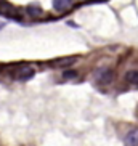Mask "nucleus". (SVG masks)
I'll use <instances>...</instances> for the list:
<instances>
[{
	"mask_svg": "<svg viewBox=\"0 0 138 146\" xmlns=\"http://www.w3.org/2000/svg\"><path fill=\"white\" fill-rule=\"evenodd\" d=\"M34 68H31V66H23V68L16 69L13 72V79H16V80H29L31 77H34Z\"/></svg>",
	"mask_w": 138,
	"mask_h": 146,
	"instance_id": "f257e3e1",
	"label": "nucleus"
},
{
	"mask_svg": "<svg viewBox=\"0 0 138 146\" xmlns=\"http://www.w3.org/2000/svg\"><path fill=\"white\" fill-rule=\"evenodd\" d=\"M125 146H138V129L130 130L125 137Z\"/></svg>",
	"mask_w": 138,
	"mask_h": 146,
	"instance_id": "39448f33",
	"label": "nucleus"
},
{
	"mask_svg": "<svg viewBox=\"0 0 138 146\" xmlns=\"http://www.w3.org/2000/svg\"><path fill=\"white\" fill-rule=\"evenodd\" d=\"M74 77H77L76 71H66V72H63V79H74Z\"/></svg>",
	"mask_w": 138,
	"mask_h": 146,
	"instance_id": "1a4fd4ad",
	"label": "nucleus"
},
{
	"mask_svg": "<svg viewBox=\"0 0 138 146\" xmlns=\"http://www.w3.org/2000/svg\"><path fill=\"white\" fill-rule=\"evenodd\" d=\"M71 5H72V0H53V8L60 13L68 11L71 8Z\"/></svg>",
	"mask_w": 138,
	"mask_h": 146,
	"instance_id": "20e7f679",
	"label": "nucleus"
},
{
	"mask_svg": "<svg viewBox=\"0 0 138 146\" xmlns=\"http://www.w3.org/2000/svg\"><path fill=\"white\" fill-rule=\"evenodd\" d=\"M95 79H96V82L98 84H111L112 82V79H114V72H112L111 69H108V68H103V69H98L96 71V74H95Z\"/></svg>",
	"mask_w": 138,
	"mask_h": 146,
	"instance_id": "f03ea898",
	"label": "nucleus"
},
{
	"mask_svg": "<svg viewBox=\"0 0 138 146\" xmlns=\"http://www.w3.org/2000/svg\"><path fill=\"white\" fill-rule=\"evenodd\" d=\"M76 63V58L74 56H71V58H63V60H56L52 63L53 68H66V66H71Z\"/></svg>",
	"mask_w": 138,
	"mask_h": 146,
	"instance_id": "423d86ee",
	"label": "nucleus"
},
{
	"mask_svg": "<svg viewBox=\"0 0 138 146\" xmlns=\"http://www.w3.org/2000/svg\"><path fill=\"white\" fill-rule=\"evenodd\" d=\"M0 15H3V16H7V18H16V19H19V18L16 16L15 7H11L8 2H0Z\"/></svg>",
	"mask_w": 138,
	"mask_h": 146,
	"instance_id": "7ed1b4c3",
	"label": "nucleus"
},
{
	"mask_svg": "<svg viewBox=\"0 0 138 146\" xmlns=\"http://www.w3.org/2000/svg\"><path fill=\"white\" fill-rule=\"evenodd\" d=\"M5 26V24H0V29H2V27H3Z\"/></svg>",
	"mask_w": 138,
	"mask_h": 146,
	"instance_id": "9d476101",
	"label": "nucleus"
},
{
	"mask_svg": "<svg viewBox=\"0 0 138 146\" xmlns=\"http://www.w3.org/2000/svg\"><path fill=\"white\" fill-rule=\"evenodd\" d=\"M125 79H127V82L132 84V85H138V71H130V72H127Z\"/></svg>",
	"mask_w": 138,
	"mask_h": 146,
	"instance_id": "6e6552de",
	"label": "nucleus"
},
{
	"mask_svg": "<svg viewBox=\"0 0 138 146\" xmlns=\"http://www.w3.org/2000/svg\"><path fill=\"white\" fill-rule=\"evenodd\" d=\"M26 11H27V15L29 16H32V18H37V16H42V8H40L39 5H29L26 8Z\"/></svg>",
	"mask_w": 138,
	"mask_h": 146,
	"instance_id": "0eeeda50",
	"label": "nucleus"
}]
</instances>
